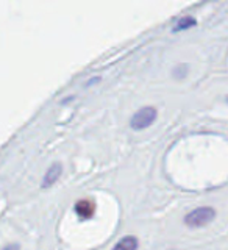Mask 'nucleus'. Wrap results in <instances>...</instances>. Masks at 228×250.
Returning a JSON list of instances; mask_svg holds the SVG:
<instances>
[{
  "mask_svg": "<svg viewBox=\"0 0 228 250\" xmlns=\"http://www.w3.org/2000/svg\"><path fill=\"white\" fill-rule=\"evenodd\" d=\"M156 116H158V113L153 106H144L131 116L130 127L133 130H145L156 121Z\"/></svg>",
  "mask_w": 228,
  "mask_h": 250,
  "instance_id": "f03ea898",
  "label": "nucleus"
},
{
  "mask_svg": "<svg viewBox=\"0 0 228 250\" xmlns=\"http://www.w3.org/2000/svg\"><path fill=\"white\" fill-rule=\"evenodd\" d=\"M74 209H75V213H77L78 217L89 219L94 214V203L91 200L82 199V200H78L75 205H74Z\"/></svg>",
  "mask_w": 228,
  "mask_h": 250,
  "instance_id": "20e7f679",
  "label": "nucleus"
},
{
  "mask_svg": "<svg viewBox=\"0 0 228 250\" xmlns=\"http://www.w3.org/2000/svg\"><path fill=\"white\" fill-rule=\"evenodd\" d=\"M2 250H21V247H19L18 244H8V246H5Z\"/></svg>",
  "mask_w": 228,
  "mask_h": 250,
  "instance_id": "6e6552de",
  "label": "nucleus"
},
{
  "mask_svg": "<svg viewBox=\"0 0 228 250\" xmlns=\"http://www.w3.org/2000/svg\"><path fill=\"white\" fill-rule=\"evenodd\" d=\"M227 102H228V97H227Z\"/></svg>",
  "mask_w": 228,
  "mask_h": 250,
  "instance_id": "1a4fd4ad",
  "label": "nucleus"
},
{
  "mask_svg": "<svg viewBox=\"0 0 228 250\" xmlns=\"http://www.w3.org/2000/svg\"><path fill=\"white\" fill-rule=\"evenodd\" d=\"M138 246H139V242L135 236H125L117 242L113 250H136Z\"/></svg>",
  "mask_w": 228,
  "mask_h": 250,
  "instance_id": "39448f33",
  "label": "nucleus"
},
{
  "mask_svg": "<svg viewBox=\"0 0 228 250\" xmlns=\"http://www.w3.org/2000/svg\"><path fill=\"white\" fill-rule=\"evenodd\" d=\"M61 172H62V166H61V164L60 163H53L52 166L47 169V172H45L44 182H42V188H49V186L57 183V180L60 178Z\"/></svg>",
  "mask_w": 228,
  "mask_h": 250,
  "instance_id": "7ed1b4c3",
  "label": "nucleus"
},
{
  "mask_svg": "<svg viewBox=\"0 0 228 250\" xmlns=\"http://www.w3.org/2000/svg\"><path fill=\"white\" fill-rule=\"evenodd\" d=\"M195 19L192 18V16H183V18H180L178 22L175 23V27H174V31H183V30H187V28H191L195 25Z\"/></svg>",
  "mask_w": 228,
  "mask_h": 250,
  "instance_id": "423d86ee",
  "label": "nucleus"
},
{
  "mask_svg": "<svg viewBox=\"0 0 228 250\" xmlns=\"http://www.w3.org/2000/svg\"><path fill=\"white\" fill-rule=\"evenodd\" d=\"M216 217V209L211 207H200L192 209L191 213L185 216V224L191 229H199V227H205L209 222H213Z\"/></svg>",
  "mask_w": 228,
  "mask_h": 250,
  "instance_id": "f257e3e1",
  "label": "nucleus"
},
{
  "mask_svg": "<svg viewBox=\"0 0 228 250\" xmlns=\"http://www.w3.org/2000/svg\"><path fill=\"white\" fill-rule=\"evenodd\" d=\"M187 74V66L186 64H180V66H177L175 69H174V77L177 78H183L185 75Z\"/></svg>",
  "mask_w": 228,
  "mask_h": 250,
  "instance_id": "0eeeda50",
  "label": "nucleus"
}]
</instances>
